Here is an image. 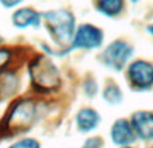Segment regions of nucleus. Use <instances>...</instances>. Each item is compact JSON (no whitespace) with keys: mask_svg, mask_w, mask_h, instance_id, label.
Returning <instances> with one entry per match:
<instances>
[{"mask_svg":"<svg viewBox=\"0 0 153 148\" xmlns=\"http://www.w3.org/2000/svg\"><path fill=\"white\" fill-rule=\"evenodd\" d=\"M36 116V105L32 100H20L11 108L8 116L3 120L1 129L7 135H15L27 131Z\"/></svg>","mask_w":153,"mask_h":148,"instance_id":"obj_1","label":"nucleus"},{"mask_svg":"<svg viewBox=\"0 0 153 148\" xmlns=\"http://www.w3.org/2000/svg\"><path fill=\"white\" fill-rule=\"evenodd\" d=\"M30 78L39 92H51L61 84L59 72L48 58L40 55L30 64Z\"/></svg>","mask_w":153,"mask_h":148,"instance_id":"obj_2","label":"nucleus"},{"mask_svg":"<svg viewBox=\"0 0 153 148\" xmlns=\"http://www.w3.org/2000/svg\"><path fill=\"white\" fill-rule=\"evenodd\" d=\"M45 23L51 37L59 45L70 43L74 35V16L70 12L63 10L59 11H48L43 13Z\"/></svg>","mask_w":153,"mask_h":148,"instance_id":"obj_3","label":"nucleus"},{"mask_svg":"<svg viewBox=\"0 0 153 148\" xmlns=\"http://www.w3.org/2000/svg\"><path fill=\"white\" fill-rule=\"evenodd\" d=\"M132 51V47L128 43L122 42V40H117V42L111 43L110 46H108V49L103 51L102 59L105 65H108L109 67L121 70L125 66L126 61L130 58Z\"/></svg>","mask_w":153,"mask_h":148,"instance_id":"obj_4","label":"nucleus"},{"mask_svg":"<svg viewBox=\"0 0 153 148\" xmlns=\"http://www.w3.org/2000/svg\"><path fill=\"white\" fill-rule=\"evenodd\" d=\"M102 39L103 35L100 28L91 26V24H82L75 32L73 47L94 49L102 43Z\"/></svg>","mask_w":153,"mask_h":148,"instance_id":"obj_5","label":"nucleus"},{"mask_svg":"<svg viewBox=\"0 0 153 148\" xmlns=\"http://www.w3.org/2000/svg\"><path fill=\"white\" fill-rule=\"evenodd\" d=\"M130 82L137 89H148L153 85V66L149 62L136 61L129 67Z\"/></svg>","mask_w":153,"mask_h":148,"instance_id":"obj_6","label":"nucleus"},{"mask_svg":"<svg viewBox=\"0 0 153 148\" xmlns=\"http://www.w3.org/2000/svg\"><path fill=\"white\" fill-rule=\"evenodd\" d=\"M134 135H137L141 140H152L153 139V113L151 112H136L132 116V123Z\"/></svg>","mask_w":153,"mask_h":148,"instance_id":"obj_7","label":"nucleus"},{"mask_svg":"<svg viewBox=\"0 0 153 148\" xmlns=\"http://www.w3.org/2000/svg\"><path fill=\"white\" fill-rule=\"evenodd\" d=\"M110 136L114 143L120 144V146H128V144L133 143L136 138L132 125L126 120H117L111 127Z\"/></svg>","mask_w":153,"mask_h":148,"instance_id":"obj_8","label":"nucleus"},{"mask_svg":"<svg viewBox=\"0 0 153 148\" xmlns=\"http://www.w3.org/2000/svg\"><path fill=\"white\" fill-rule=\"evenodd\" d=\"M12 23L19 28H26L30 26H39L40 13L32 8H19L12 13Z\"/></svg>","mask_w":153,"mask_h":148,"instance_id":"obj_9","label":"nucleus"},{"mask_svg":"<svg viewBox=\"0 0 153 148\" xmlns=\"http://www.w3.org/2000/svg\"><path fill=\"white\" fill-rule=\"evenodd\" d=\"M98 123H100V116L93 109H82V111H79L78 116H76V125H78L79 131H82V132L94 129Z\"/></svg>","mask_w":153,"mask_h":148,"instance_id":"obj_10","label":"nucleus"},{"mask_svg":"<svg viewBox=\"0 0 153 148\" xmlns=\"http://www.w3.org/2000/svg\"><path fill=\"white\" fill-rule=\"evenodd\" d=\"M18 86V78L12 73L0 74V96L1 97H8L15 92Z\"/></svg>","mask_w":153,"mask_h":148,"instance_id":"obj_11","label":"nucleus"},{"mask_svg":"<svg viewBox=\"0 0 153 148\" xmlns=\"http://www.w3.org/2000/svg\"><path fill=\"white\" fill-rule=\"evenodd\" d=\"M122 5L124 4H122V1H120V0H106V1L98 3V10L109 16H114L121 12Z\"/></svg>","mask_w":153,"mask_h":148,"instance_id":"obj_12","label":"nucleus"},{"mask_svg":"<svg viewBox=\"0 0 153 148\" xmlns=\"http://www.w3.org/2000/svg\"><path fill=\"white\" fill-rule=\"evenodd\" d=\"M105 98L109 101V102L117 104L122 100V94H121L118 87H117L116 85H113V86H109L108 89L105 90Z\"/></svg>","mask_w":153,"mask_h":148,"instance_id":"obj_13","label":"nucleus"},{"mask_svg":"<svg viewBox=\"0 0 153 148\" xmlns=\"http://www.w3.org/2000/svg\"><path fill=\"white\" fill-rule=\"evenodd\" d=\"M8 148H40V146L35 139H23V140H19L16 143H13L12 146H10Z\"/></svg>","mask_w":153,"mask_h":148,"instance_id":"obj_14","label":"nucleus"},{"mask_svg":"<svg viewBox=\"0 0 153 148\" xmlns=\"http://www.w3.org/2000/svg\"><path fill=\"white\" fill-rule=\"evenodd\" d=\"M10 58H11L10 50H7V49H0V70H1L3 67H5V65L8 64Z\"/></svg>","mask_w":153,"mask_h":148,"instance_id":"obj_15","label":"nucleus"},{"mask_svg":"<svg viewBox=\"0 0 153 148\" xmlns=\"http://www.w3.org/2000/svg\"><path fill=\"white\" fill-rule=\"evenodd\" d=\"M101 147H102V141L98 138H93V139H89L82 148H101Z\"/></svg>","mask_w":153,"mask_h":148,"instance_id":"obj_16","label":"nucleus"},{"mask_svg":"<svg viewBox=\"0 0 153 148\" xmlns=\"http://www.w3.org/2000/svg\"><path fill=\"white\" fill-rule=\"evenodd\" d=\"M149 31H151L152 34H153V26H151V27H149Z\"/></svg>","mask_w":153,"mask_h":148,"instance_id":"obj_17","label":"nucleus"},{"mask_svg":"<svg viewBox=\"0 0 153 148\" xmlns=\"http://www.w3.org/2000/svg\"><path fill=\"white\" fill-rule=\"evenodd\" d=\"M1 42H3V38H1V37H0V43H1Z\"/></svg>","mask_w":153,"mask_h":148,"instance_id":"obj_18","label":"nucleus"},{"mask_svg":"<svg viewBox=\"0 0 153 148\" xmlns=\"http://www.w3.org/2000/svg\"><path fill=\"white\" fill-rule=\"evenodd\" d=\"M124 148H129V147H124Z\"/></svg>","mask_w":153,"mask_h":148,"instance_id":"obj_19","label":"nucleus"},{"mask_svg":"<svg viewBox=\"0 0 153 148\" xmlns=\"http://www.w3.org/2000/svg\"><path fill=\"white\" fill-rule=\"evenodd\" d=\"M152 148H153V147H152Z\"/></svg>","mask_w":153,"mask_h":148,"instance_id":"obj_20","label":"nucleus"}]
</instances>
